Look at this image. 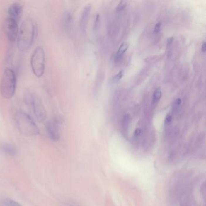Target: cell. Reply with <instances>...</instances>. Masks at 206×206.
<instances>
[{
    "mask_svg": "<svg viewBox=\"0 0 206 206\" xmlns=\"http://www.w3.org/2000/svg\"><path fill=\"white\" fill-rule=\"evenodd\" d=\"M73 20V16L72 14L70 12H67L64 16V25L65 30L67 32H69L70 30V28L71 26Z\"/></svg>",
    "mask_w": 206,
    "mask_h": 206,
    "instance_id": "obj_11",
    "label": "cell"
},
{
    "mask_svg": "<svg viewBox=\"0 0 206 206\" xmlns=\"http://www.w3.org/2000/svg\"><path fill=\"white\" fill-rule=\"evenodd\" d=\"M142 134V130L140 128H137L134 133V138L135 139H137L139 138V137Z\"/></svg>",
    "mask_w": 206,
    "mask_h": 206,
    "instance_id": "obj_19",
    "label": "cell"
},
{
    "mask_svg": "<svg viewBox=\"0 0 206 206\" xmlns=\"http://www.w3.org/2000/svg\"><path fill=\"white\" fill-rule=\"evenodd\" d=\"M3 152L10 156H15L18 154V149L13 144L6 143L2 146Z\"/></svg>",
    "mask_w": 206,
    "mask_h": 206,
    "instance_id": "obj_9",
    "label": "cell"
},
{
    "mask_svg": "<svg viewBox=\"0 0 206 206\" xmlns=\"http://www.w3.org/2000/svg\"><path fill=\"white\" fill-rule=\"evenodd\" d=\"M23 12V7L21 4L15 3L9 6L8 9V14L9 18L15 19L17 22L19 18L21 17Z\"/></svg>",
    "mask_w": 206,
    "mask_h": 206,
    "instance_id": "obj_8",
    "label": "cell"
},
{
    "mask_svg": "<svg viewBox=\"0 0 206 206\" xmlns=\"http://www.w3.org/2000/svg\"><path fill=\"white\" fill-rule=\"evenodd\" d=\"M90 10H91V6L90 5H88L84 8L83 12L82 13L80 24H81V27L83 29L85 28V27L86 25V22L88 20V16H89V14L90 12Z\"/></svg>",
    "mask_w": 206,
    "mask_h": 206,
    "instance_id": "obj_10",
    "label": "cell"
},
{
    "mask_svg": "<svg viewBox=\"0 0 206 206\" xmlns=\"http://www.w3.org/2000/svg\"><path fill=\"white\" fill-rule=\"evenodd\" d=\"M15 120L18 131L25 136H35L40 132L32 117L23 111H19L15 114Z\"/></svg>",
    "mask_w": 206,
    "mask_h": 206,
    "instance_id": "obj_2",
    "label": "cell"
},
{
    "mask_svg": "<svg viewBox=\"0 0 206 206\" xmlns=\"http://www.w3.org/2000/svg\"><path fill=\"white\" fill-rule=\"evenodd\" d=\"M129 119H130L129 115L126 114V115L123 117V129H124V130H127V127H128Z\"/></svg>",
    "mask_w": 206,
    "mask_h": 206,
    "instance_id": "obj_16",
    "label": "cell"
},
{
    "mask_svg": "<svg viewBox=\"0 0 206 206\" xmlns=\"http://www.w3.org/2000/svg\"><path fill=\"white\" fill-rule=\"evenodd\" d=\"M99 19H100V15H99V14H97V15L96 16V21H95V23H94V28H97L98 26H99Z\"/></svg>",
    "mask_w": 206,
    "mask_h": 206,
    "instance_id": "obj_22",
    "label": "cell"
},
{
    "mask_svg": "<svg viewBox=\"0 0 206 206\" xmlns=\"http://www.w3.org/2000/svg\"><path fill=\"white\" fill-rule=\"evenodd\" d=\"M5 30L8 40L14 42L17 39L19 28L18 22L12 18H7L5 23Z\"/></svg>",
    "mask_w": 206,
    "mask_h": 206,
    "instance_id": "obj_7",
    "label": "cell"
},
{
    "mask_svg": "<svg viewBox=\"0 0 206 206\" xmlns=\"http://www.w3.org/2000/svg\"><path fill=\"white\" fill-rule=\"evenodd\" d=\"M173 40V37H171V38H169L168 40H167V45H170L172 43V41Z\"/></svg>",
    "mask_w": 206,
    "mask_h": 206,
    "instance_id": "obj_23",
    "label": "cell"
},
{
    "mask_svg": "<svg viewBox=\"0 0 206 206\" xmlns=\"http://www.w3.org/2000/svg\"><path fill=\"white\" fill-rule=\"evenodd\" d=\"M161 95H162L161 88L160 87L156 88L153 94V97H152L153 104H156L159 102L161 97Z\"/></svg>",
    "mask_w": 206,
    "mask_h": 206,
    "instance_id": "obj_13",
    "label": "cell"
},
{
    "mask_svg": "<svg viewBox=\"0 0 206 206\" xmlns=\"http://www.w3.org/2000/svg\"><path fill=\"white\" fill-rule=\"evenodd\" d=\"M63 123V119L61 116L57 115L53 117V119L48 121L45 127L48 135L50 139L54 142H57L60 139L59 125Z\"/></svg>",
    "mask_w": 206,
    "mask_h": 206,
    "instance_id": "obj_6",
    "label": "cell"
},
{
    "mask_svg": "<svg viewBox=\"0 0 206 206\" xmlns=\"http://www.w3.org/2000/svg\"><path fill=\"white\" fill-rule=\"evenodd\" d=\"M172 121V117L171 115L170 114H168V115H167L166 117V118H165V120H164V124L166 125H169Z\"/></svg>",
    "mask_w": 206,
    "mask_h": 206,
    "instance_id": "obj_18",
    "label": "cell"
},
{
    "mask_svg": "<svg viewBox=\"0 0 206 206\" xmlns=\"http://www.w3.org/2000/svg\"><path fill=\"white\" fill-rule=\"evenodd\" d=\"M5 204L7 206H22L18 202L11 198H6L5 200Z\"/></svg>",
    "mask_w": 206,
    "mask_h": 206,
    "instance_id": "obj_14",
    "label": "cell"
},
{
    "mask_svg": "<svg viewBox=\"0 0 206 206\" xmlns=\"http://www.w3.org/2000/svg\"><path fill=\"white\" fill-rule=\"evenodd\" d=\"M161 26V23L160 22L156 23L155 26V28H154V33H158L160 32V30Z\"/></svg>",
    "mask_w": 206,
    "mask_h": 206,
    "instance_id": "obj_20",
    "label": "cell"
},
{
    "mask_svg": "<svg viewBox=\"0 0 206 206\" xmlns=\"http://www.w3.org/2000/svg\"><path fill=\"white\" fill-rule=\"evenodd\" d=\"M30 63L34 74L37 77H42L44 73L45 65V53L42 47H38L34 50Z\"/></svg>",
    "mask_w": 206,
    "mask_h": 206,
    "instance_id": "obj_5",
    "label": "cell"
},
{
    "mask_svg": "<svg viewBox=\"0 0 206 206\" xmlns=\"http://www.w3.org/2000/svg\"><path fill=\"white\" fill-rule=\"evenodd\" d=\"M201 50L203 53H205V50H206V45H205V42L204 41L202 42V46H201Z\"/></svg>",
    "mask_w": 206,
    "mask_h": 206,
    "instance_id": "obj_24",
    "label": "cell"
},
{
    "mask_svg": "<svg viewBox=\"0 0 206 206\" xmlns=\"http://www.w3.org/2000/svg\"><path fill=\"white\" fill-rule=\"evenodd\" d=\"M129 45H130L129 43L127 42H125L121 44V45L119 47L118 50H117L116 53L115 57L117 59H120L123 56L124 53L126 52L127 48H128Z\"/></svg>",
    "mask_w": 206,
    "mask_h": 206,
    "instance_id": "obj_12",
    "label": "cell"
},
{
    "mask_svg": "<svg viewBox=\"0 0 206 206\" xmlns=\"http://www.w3.org/2000/svg\"><path fill=\"white\" fill-rule=\"evenodd\" d=\"M127 4V2L126 1H121L117 6V8H116L117 11L120 12L123 11V10H124L126 7Z\"/></svg>",
    "mask_w": 206,
    "mask_h": 206,
    "instance_id": "obj_15",
    "label": "cell"
},
{
    "mask_svg": "<svg viewBox=\"0 0 206 206\" xmlns=\"http://www.w3.org/2000/svg\"><path fill=\"white\" fill-rule=\"evenodd\" d=\"M16 76L11 68L4 70L0 85V91L4 98L10 99L13 97L16 90Z\"/></svg>",
    "mask_w": 206,
    "mask_h": 206,
    "instance_id": "obj_3",
    "label": "cell"
},
{
    "mask_svg": "<svg viewBox=\"0 0 206 206\" xmlns=\"http://www.w3.org/2000/svg\"><path fill=\"white\" fill-rule=\"evenodd\" d=\"M36 34V25L32 19H25L19 29L17 45L21 52H24L30 48L34 41Z\"/></svg>",
    "mask_w": 206,
    "mask_h": 206,
    "instance_id": "obj_1",
    "label": "cell"
},
{
    "mask_svg": "<svg viewBox=\"0 0 206 206\" xmlns=\"http://www.w3.org/2000/svg\"><path fill=\"white\" fill-rule=\"evenodd\" d=\"M123 70H121L118 73H117V74L115 75V76L113 77V81L114 82H118L122 79V78L123 77Z\"/></svg>",
    "mask_w": 206,
    "mask_h": 206,
    "instance_id": "obj_17",
    "label": "cell"
},
{
    "mask_svg": "<svg viewBox=\"0 0 206 206\" xmlns=\"http://www.w3.org/2000/svg\"><path fill=\"white\" fill-rule=\"evenodd\" d=\"M69 205L68 206H76V205H73V204H68Z\"/></svg>",
    "mask_w": 206,
    "mask_h": 206,
    "instance_id": "obj_25",
    "label": "cell"
},
{
    "mask_svg": "<svg viewBox=\"0 0 206 206\" xmlns=\"http://www.w3.org/2000/svg\"><path fill=\"white\" fill-rule=\"evenodd\" d=\"M26 102L32 108L38 122L43 123L47 119V111L41 99L35 93H28L25 97Z\"/></svg>",
    "mask_w": 206,
    "mask_h": 206,
    "instance_id": "obj_4",
    "label": "cell"
},
{
    "mask_svg": "<svg viewBox=\"0 0 206 206\" xmlns=\"http://www.w3.org/2000/svg\"><path fill=\"white\" fill-rule=\"evenodd\" d=\"M181 99H180V98H178V99H176V101H175V102L174 103V105H173L175 110H176V109L178 108V106L181 104Z\"/></svg>",
    "mask_w": 206,
    "mask_h": 206,
    "instance_id": "obj_21",
    "label": "cell"
}]
</instances>
